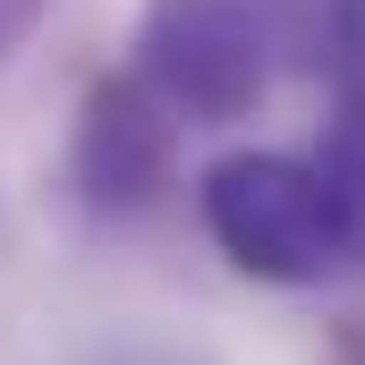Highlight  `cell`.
<instances>
[{
  "label": "cell",
  "mask_w": 365,
  "mask_h": 365,
  "mask_svg": "<svg viewBox=\"0 0 365 365\" xmlns=\"http://www.w3.org/2000/svg\"><path fill=\"white\" fill-rule=\"evenodd\" d=\"M51 9H60V0H0V68L43 34V17H51Z\"/></svg>",
  "instance_id": "6"
},
{
  "label": "cell",
  "mask_w": 365,
  "mask_h": 365,
  "mask_svg": "<svg viewBox=\"0 0 365 365\" xmlns=\"http://www.w3.org/2000/svg\"><path fill=\"white\" fill-rule=\"evenodd\" d=\"M195 221L230 272L264 280V289H323L357 264L314 153H280V145L212 153L195 170Z\"/></svg>",
  "instance_id": "1"
},
{
  "label": "cell",
  "mask_w": 365,
  "mask_h": 365,
  "mask_svg": "<svg viewBox=\"0 0 365 365\" xmlns=\"http://www.w3.org/2000/svg\"><path fill=\"white\" fill-rule=\"evenodd\" d=\"M77 365H221L204 340H187V331H153V323H136V331H102Z\"/></svg>",
  "instance_id": "5"
},
{
  "label": "cell",
  "mask_w": 365,
  "mask_h": 365,
  "mask_svg": "<svg viewBox=\"0 0 365 365\" xmlns=\"http://www.w3.org/2000/svg\"><path fill=\"white\" fill-rule=\"evenodd\" d=\"M179 119L153 102V93L136 86L128 68H110V77H93L77 93V119H68V162H60V179H68V204L102 221V230H128V221H145L170 187H179Z\"/></svg>",
  "instance_id": "3"
},
{
  "label": "cell",
  "mask_w": 365,
  "mask_h": 365,
  "mask_svg": "<svg viewBox=\"0 0 365 365\" xmlns=\"http://www.w3.org/2000/svg\"><path fill=\"white\" fill-rule=\"evenodd\" d=\"M314 170H323L340 221H349V247H357V264H365V86H349L331 102L323 145H314Z\"/></svg>",
  "instance_id": "4"
},
{
  "label": "cell",
  "mask_w": 365,
  "mask_h": 365,
  "mask_svg": "<svg viewBox=\"0 0 365 365\" xmlns=\"http://www.w3.org/2000/svg\"><path fill=\"white\" fill-rule=\"evenodd\" d=\"M280 60L272 0H145L128 34V77L179 128H238L264 110Z\"/></svg>",
  "instance_id": "2"
}]
</instances>
